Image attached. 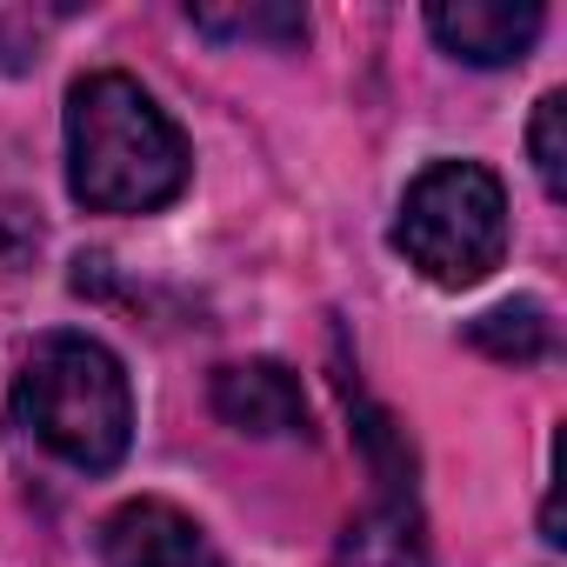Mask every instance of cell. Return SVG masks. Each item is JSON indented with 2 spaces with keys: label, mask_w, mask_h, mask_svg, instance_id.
I'll return each mask as SVG.
<instances>
[{
  "label": "cell",
  "mask_w": 567,
  "mask_h": 567,
  "mask_svg": "<svg viewBox=\"0 0 567 567\" xmlns=\"http://www.w3.org/2000/svg\"><path fill=\"white\" fill-rule=\"evenodd\" d=\"M187 174V134L134 74L101 68L68 87V187L87 214H161Z\"/></svg>",
  "instance_id": "obj_1"
},
{
  "label": "cell",
  "mask_w": 567,
  "mask_h": 567,
  "mask_svg": "<svg viewBox=\"0 0 567 567\" xmlns=\"http://www.w3.org/2000/svg\"><path fill=\"white\" fill-rule=\"evenodd\" d=\"M14 427L74 474L121 467L134 441V388L121 354L94 334H41L14 374Z\"/></svg>",
  "instance_id": "obj_2"
},
{
  "label": "cell",
  "mask_w": 567,
  "mask_h": 567,
  "mask_svg": "<svg viewBox=\"0 0 567 567\" xmlns=\"http://www.w3.org/2000/svg\"><path fill=\"white\" fill-rule=\"evenodd\" d=\"M394 247L434 288H481L507 260V187L481 161H427L394 214Z\"/></svg>",
  "instance_id": "obj_3"
},
{
  "label": "cell",
  "mask_w": 567,
  "mask_h": 567,
  "mask_svg": "<svg viewBox=\"0 0 567 567\" xmlns=\"http://www.w3.org/2000/svg\"><path fill=\"white\" fill-rule=\"evenodd\" d=\"M101 567H227L194 514L161 494H141L101 520Z\"/></svg>",
  "instance_id": "obj_4"
},
{
  "label": "cell",
  "mask_w": 567,
  "mask_h": 567,
  "mask_svg": "<svg viewBox=\"0 0 567 567\" xmlns=\"http://www.w3.org/2000/svg\"><path fill=\"white\" fill-rule=\"evenodd\" d=\"M540 28L547 14L534 0H441V8H427V34L467 68H514L540 41Z\"/></svg>",
  "instance_id": "obj_5"
},
{
  "label": "cell",
  "mask_w": 567,
  "mask_h": 567,
  "mask_svg": "<svg viewBox=\"0 0 567 567\" xmlns=\"http://www.w3.org/2000/svg\"><path fill=\"white\" fill-rule=\"evenodd\" d=\"M214 414L234 434L280 441V434H308V394L288 361H227L214 368Z\"/></svg>",
  "instance_id": "obj_6"
},
{
  "label": "cell",
  "mask_w": 567,
  "mask_h": 567,
  "mask_svg": "<svg viewBox=\"0 0 567 567\" xmlns=\"http://www.w3.org/2000/svg\"><path fill=\"white\" fill-rule=\"evenodd\" d=\"M341 567H421V507L414 487H381L361 520H348Z\"/></svg>",
  "instance_id": "obj_7"
},
{
  "label": "cell",
  "mask_w": 567,
  "mask_h": 567,
  "mask_svg": "<svg viewBox=\"0 0 567 567\" xmlns=\"http://www.w3.org/2000/svg\"><path fill=\"white\" fill-rule=\"evenodd\" d=\"M467 341H474L481 354H494V361L527 368V361H540V354H547L554 321H547V308H540V301H501V308H487L481 321H467Z\"/></svg>",
  "instance_id": "obj_8"
},
{
  "label": "cell",
  "mask_w": 567,
  "mask_h": 567,
  "mask_svg": "<svg viewBox=\"0 0 567 567\" xmlns=\"http://www.w3.org/2000/svg\"><path fill=\"white\" fill-rule=\"evenodd\" d=\"M187 21L214 41H274V48H301L308 14L301 8H187Z\"/></svg>",
  "instance_id": "obj_9"
},
{
  "label": "cell",
  "mask_w": 567,
  "mask_h": 567,
  "mask_svg": "<svg viewBox=\"0 0 567 567\" xmlns=\"http://www.w3.org/2000/svg\"><path fill=\"white\" fill-rule=\"evenodd\" d=\"M527 154H534V174L547 187V200L567 194V94H540L534 107V127H527Z\"/></svg>",
  "instance_id": "obj_10"
}]
</instances>
